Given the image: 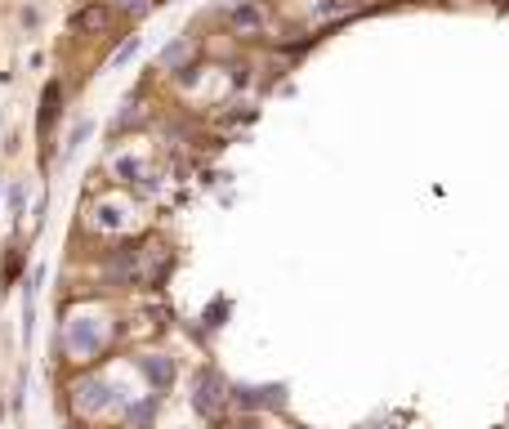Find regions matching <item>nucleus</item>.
I'll return each mask as SVG.
<instances>
[{"label":"nucleus","instance_id":"nucleus-1","mask_svg":"<svg viewBox=\"0 0 509 429\" xmlns=\"http://www.w3.org/2000/svg\"><path fill=\"white\" fill-rule=\"evenodd\" d=\"M103 345H107V322H103V317H94V313L67 317V327H63V349H67V358L94 363V358L103 354Z\"/></svg>","mask_w":509,"mask_h":429},{"label":"nucleus","instance_id":"nucleus-8","mask_svg":"<svg viewBox=\"0 0 509 429\" xmlns=\"http://www.w3.org/2000/svg\"><path fill=\"white\" fill-rule=\"evenodd\" d=\"M63 117V81H50L41 90V113H36V130H41V144L54 139V126Z\"/></svg>","mask_w":509,"mask_h":429},{"label":"nucleus","instance_id":"nucleus-3","mask_svg":"<svg viewBox=\"0 0 509 429\" xmlns=\"http://www.w3.org/2000/svg\"><path fill=\"white\" fill-rule=\"evenodd\" d=\"M223 23L241 41H260V36H269L273 10H269V0H232V5L223 10Z\"/></svg>","mask_w":509,"mask_h":429},{"label":"nucleus","instance_id":"nucleus-7","mask_svg":"<svg viewBox=\"0 0 509 429\" xmlns=\"http://www.w3.org/2000/svg\"><path fill=\"white\" fill-rule=\"evenodd\" d=\"M192 407H197L201 416H223V407H228V385H223L215 371H201L197 385H192Z\"/></svg>","mask_w":509,"mask_h":429},{"label":"nucleus","instance_id":"nucleus-4","mask_svg":"<svg viewBox=\"0 0 509 429\" xmlns=\"http://www.w3.org/2000/svg\"><path fill=\"white\" fill-rule=\"evenodd\" d=\"M130 220H135V201L130 197H98L94 206H90V229L94 233H125L130 229Z\"/></svg>","mask_w":509,"mask_h":429},{"label":"nucleus","instance_id":"nucleus-9","mask_svg":"<svg viewBox=\"0 0 509 429\" xmlns=\"http://www.w3.org/2000/svg\"><path fill=\"white\" fill-rule=\"evenodd\" d=\"M197 54H201V41L184 32V36H175V41H170V45L161 50L157 67H161V72H170V76H179V72H184V67H188V63H192Z\"/></svg>","mask_w":509,"mask_h":429},{"label":"nucleus","instance_id":"nucleus-2","mask_svg":"<svg viewBox=\"0 0 509 429\" xmlns=\"http://www.w3.org/2000/svg\"><path fill=\"white\" fill-rule=\"evenodd\" d=\"M107 175H112L121 188H144V192H153L157 179H161L153 152H135V148H116V152L107 157Z\"/></svg>","mask_w":509,"mask_h":429},{"label":"nucleus","instance_id":"nucleus-5","mask_svg":"<svg viewBox=\"0 0 509 429\" xmlns=\"http://www.w3.org/2000/svg\"><path fill=\"white\" fill-rule=\"evenodd\" d=\"M116 10L107 5V0H90V5H81L72 19H67V27H72V36H85V41H94V36H107L112 27H116Z\"/></svg>","mask_w":509,"mask_h":429},{"label":"nucleus","instance_id":"nucleus-6","mask_svg":"<svg viewBox=\"0 0 509 429\" xmlns=\"http://www.w3.org/2000/svg\"><path fill=\"white\" fill-rule=\"evenodd\" d=\"M72 402H76V411H81V416H103V411L116 402V394H112V385H107V380H98V376H85V380H76V394H72Z\"/></svg>","mask_w":509,"mask_h":429},{"label":"nucleus","instance_id":"nucleus-13","mask_svg":"<svg viewBox=\"0 0 509 429\" xmlns=\"http://www.w3.org/2000/svg\"><path fill=\"white\" fill-rule=\"evenodd\" d=\"M23 201H27V188L14 179V183H10V192H5V206H10V214H23Z\"/></svg>","mask_w":509,"mask_h":429},{"label":"nucleus","instance_id":"nucleus-12","mask_svg":"<svg viewBox=\"0 0 509 429\" xmlns=\"http://www.w3.org/2000/svg\"><path fill=\"white\" fill-rule=\"evenodd\" d=\"M135 54H139V36H125V45L112 54V67H125V63H130Z\"/></svg>","mask_w":509,"mask_h":429},{"label":"nucleus","instance_id":"nucleus-14","mask_svg":"<svg viewBox=\"0 0 509 429\" xmlns=\"http://www.w3.org/2000/svg\"><path fill=\"white\" fill-rule=\"evenodd\" d=\"M90 135H94V121H90V117H85V121H81V126H76V130H72V139H67V152H76V148H81V144H85V139H90Z\"/></svg>","mask_w":509,"mask_h":429},{"label":"nucleus","instance_id":"nucleus-10","mask_svg":"<svg viewBox=\"0 0 509 429\" xmlns=\"http://www.w3.org/2000/svg\"><path fill=\"white\" fill-rule=\"evenodd\" d=\"M139 367H144V376H148V385H153L157 394H166V389L175 385V363H170L166 354H148V358H139Z\"/></svg>","mask_w":509,"mask_h":429},{"label":"nucleus","instance_id":"nucleus-11","mask_svg":"<svg viewBox=\"0 0 509 429\" xmlns=\"http://www.w3.org/2000/svg\"><path fill=\"white\" fill-rule=\"evenodd\" d=\"M344 14H353V0H317V5H313V19H317V23H326V19L340 23Z\"/></svg>","mask_w":509,"mask_h":429}]
</instances>
